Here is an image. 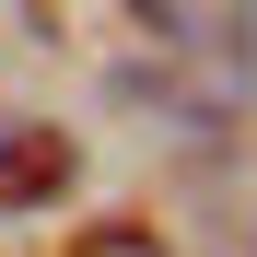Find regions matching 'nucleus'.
Masks as SVG:
<instances>
[{"label": "nucleus", "mask_w": 257, "mask_h": 257, "mask_svg": "<svg viewBox=\"0 0 257 257\" xmlns=\"http://www.w3.org/2000/svg\"><path fill=\"white\" fill-rule=\"evenodd\" d=\"M70 176H82V152L59 128H0V210H47L70 199Z\"/></svg>", "instance_id": "f257e3e1"}, {"label": "nucleus", "mask_w": 257, "mask_h": 257, "mask_svg": "<svg viewBox=\"0 0 257 257\" xmlns=\"http://www.w3.org/2000/svg\"><path fill=\"white\" fill-rule=\"evenodd\" d=\"M70 257H164L141 222H94V234H70Z\"/></svg>", "instance_id": "f03ea898"}]
</instances>
